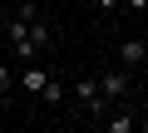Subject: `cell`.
Listing matches in <instances>:
<instances>
[{
    "mask_svg": "<svg viewBox=\"0 0 148 133\" xmlns=\"http://www.w3.org/2000/svg\"><path fill=\"white\" fill-rule=\"evenodd\" d=\"M20 20H40V0H20Z\"/></svg>",
    "mask_w": 148,
    "mask_h": 133,
    "instance_id": "cell-8",
    "label": "cell"
},
{
    "mask_svg": "<svg viewBox=\"0 0 148 133\" xmlns=\"http://www.w3.org/2000/svg\"><path fill=\"white\" fill-rule=\"evenodd\" d=\"M119 64H123V69H143V64H148V40H138V35L119 40Z\"/></svg>",
    "mask_w": 148,
    "mask_h": 133,
    "instance_id": "cell-1",
    "label": "cell"
},
{
    "mask_svg": "<svg viewBox=\"0 0 148 133\" xmlns=\"http://www.w3.org/2000/svg\"><path fill=\"white\" fill-rule=\"evenodd\" d=\"M123 5H128V10H148V0H123Z\"/></svg>",
    "mask_w": 148,
    "mask_h": 133,
    "instance_id": "cell-10",
    "label": "cell"
},
{
    "mask_svg": "<svg viewBox=\"0 0 148 133\" xmlns=\"http://www.w3.org/2000/svg\"><path fill=\"white\" fill-rule=\"evenodd\" d=\"M74 94H79V104H84L94 118H104V113H109V99L99 94V79H79V84H74Z\"/></svg>",
    "mask_w": 148,
    "mask_h": 133,
    "instance_id": "cell-2",
    "label": "cell"
},
{
    "mask_svg": "<svg viewBox=\"0 0 148 133\" xmlns=\"http://www.w3.org/2000/svg\"><path fill=\"white\" fill-rule=\"evenodd\" d=\"M94 5H99V10H104V15H114V10H119V5H123V0H94Z\"/></svg>",
    "mask_w": 148,
    "mask_h": 133,
    "instance_id": "cell-9",
    "label": "cell"
},
{
    "mask_svg": "<svg viewBox=\"0 0 148 133\" xmlns=\"http://www.w3.org/2000/svg\"><path fill=\"white\" fill-rule=\"evenodd\" d=\"M45 84H49V74L40 69L35 59H30V64H20V89H25V94H45Z\"/></svg>",
    "mask_w": 148,
    "mask_h": 133,
    "instance_id": "cell-4",
    "label": "cell"
},
{
    "mask_svg": "<svg viewBox=\"0 0 148 133\" xmlns=\"http://www.w3.org/2000/svg\"><path fill=\"white\" fill-rule=\"evenodd\" d=\"M128 79H133L128 69H114V74H99V94H104V99L114 104V99H123V94H128Z\"/></svg>",
    "mask_w": 148,
    "mask_h": 133,
    "instance_id": "cell-3",
    "label": "cell"
},
{
    "mask_svg": "<svg viewBox=\"0 0 148 133\" xmlns=\"http://www.w3.org/2000/svg\"><path fill=\"white\" fill-rule=\"evenodd\" d=\"M10 84H20V74H15V69H10V64H0V94H5V89H10Z\"/></svg>",
    "mask_w": 148,
    "mask_h": 133,
    "instance_id": "cell-7",
    "label": "cell"
},
{
    "mask_svg": "<svg viewBox=\"0 0 148 133\" xmlns=\"http://www.w3.org/2000/svg\"><path fill=\"white\" fill-rule=\"evenodd\" d=\"M0 30H5V15H0Z\"/></svg>",
    "mask_w": 148,
    "mask_h": 133,
    "instance_id": "cell-12",
    "label": "cell"
},
{
    "mask_svg": "<svg viewBox=\"0 0 148 133\" xmlns=\"http://www.w3.org/2000/svg\"><path fill=\"white\" fill-rule=\"evenodd\" d=\"M104 123H109V133H133V128H138V118H133V113H109Z\"/></svg>",
    "mask_w": 148,
    "mask_h": 133,
    "instance_id": "cell-5",
    "label": "cell"
},
{
    "mask_svg": "<svg viewBox=\"0 0 148 133\" xmlns=\"http://www.w3.org/2000/svg\"><path fill=\"white\" fill-rule=\"evenodd\" d=\"M138 128H143V133H148V118H138Z\"/></svg>",
    "mask_w": 148,
    "mask_h": 133,
    "instance_id": "cell-11",
    "label": "cell"
},
{
    "mask_svg": "<svg viewBox=\"0 0 148 133\" xmlns=\"http://www.w3.org/2000/svg\"><path fill=\"white\" fill-rule=\"evenodd\" d=\"M40 99H45V104H64V84H59V79H49V84H45V94H40Z\"/></svg>",
    "mask_w": 148,
    "mask_h": 133,
    "instance_id": "cell-6",
    "label": "cell"
}]
</instances>
